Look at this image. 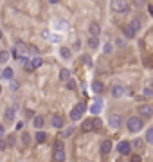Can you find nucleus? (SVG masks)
Here are the masks:
<instances>
[{
	"label": "nucleus",
	"instance_id": "f257e3e1",
	"mask_svg": "<svg viewBox=\"0 0 153 162\" xmlns=\"http://www.w3.org/2000/svg\"><path fill=\"white\" fill-rule=\"evenodd\" d=\"M126 126H128V130H130L131 133L140 132V130H142V126H144L142 117H139V115H131V117L126 121Z\"/></svg>",
	"mask_w": 153,
	"mask_h": 162
},
{
	"label": "nucleus",
	"instance_id": "f03ea898",
	"mask_svg": "<svg viewBox=\"0 0 153 162\" xmlns=\"http://www.w3.org/2000/svg\"><path fill=\"white\" fill-rule=\"evenodd\" d=\"M110 6H112V9L115 13H126V11H130V6H128L126 0H112Z\"/></svg>",
	"mask_w": 153,
	"mask_h": 162
},
{
	"label": "nucleus",
	"instance_id": "7ed1b4c3",
	"mask_svg": "<svg viewBox=\"0 0 153 162\" xmlns=\"http://www.w3.org/2000/svg\"><path fill=\"white\" fill-rule=\"evenodd\" d=\"M85 110H87L85 103H78L76 106H74V110L70 112V119H72V121H79V119H81V115L85 114Z\"/></svg>",
	"mask_w": 153,
	"mask_h": 162
},
{
	"label": "nucleus",
	"instance_id": "20e7f679",
	"mask_svg": "<svg viewBox=\"0 0 153 162\" xmlns=\"http://www.w3.org/2000/svg\"><path fill=\"white\" fill-rule=\"evenodd\" d=\"M117 151L121 155H130L131 153V144L128 140H121V142L117 144Z\"/></svg>",
	"mask_w": 153,
	"mask_h": 162
},
{
	"label": "nucleus",
	"instance_id": "39448f33",
	"mask_svg": "<svg viewBox=\"0 0 153 162\" xmlns=\"http://www.w3.org/2000/svg\"><path fill=\"white\" fill-rule=\"evenodd\" d=\"M139 114H140L142 119H150L153 115V110L150 104H142V106H139Z\"/></svg>",
	"mask_w": 153,
	"mask_h": 162
},
{
	"label": "nucleus",
	"instance_id": "423d86ee",
	"mask_svg": "<svg viewBox=\"0 0 153 162\" xmlns=\"http://www.w3.org/2000/svg\"><path fill=\"white\" fill-rule=\"evenodd\" d=\"M124 92H126V90H124V87H121V85H114L110 94H112V97L119 99V97H123V96H124Z\"/></svg>",
	"mask_w": 153,
	"mask_h": 162
},
{
	"label": "nucleus",
	"instance_id": "0eeeda50",
	"mask_svg": "<svg viewBox=\"0 0 153 162\" xmlns=\"http://www.w3.org/2000/svg\"><path fill=\"white\" fill-rule=\"evenodd\" d=\"M65 149L63 148H54V155H52V159L54 160H58V162H61V160H65Z\"/></svg>",
	"mask_w": 153,
	"mask_h": 162
},
{
	"label": "nucleus",
	"instance_id": "6e6552de",
	"mask_svg": "<svg viewBox=\"0 0 153 162\" xmlns=\"http://www.w3.org/2000/svg\"><path fill=\"white\" fill-rule=\"evenodd\" d=\"M99 151H101V155H108L112 151V140H103Z\"/></svg>",
	"mask_w": 153,
	"mask_h": 162
},
{
	"label": "nucleus",
	"instance_id": "1a4fd4ad",
	"mask_svg": "<svg viewBox=\"0 0 153 162\" xmlns=\"http://www.w3.org/2000/svg\"><path fill=\"white\" fill-rule=\"evenodd\" d=\"M123 34H124V38L133 40V38H135V34H137V31H133L130 25H124V27H123Z\"/></svg>",
	"mask_w": 153,
	"mask_h": 162
},
{
	"label": "nucleus",
	"instance_id": "9d476101",
	"mask_svg": "<svg viewBox=\"0 0 153 162\" xmlns=\"http://www.w3.org/2000/svg\"><path fill=\"white\" fill-rule=\"evenodd\" d=\"M108 124L112 126V128H119V126H121V117L115 115V114H112L108 117Z\"/></svg>",
	"mask_w": 153,
	"mask_h": 162
},
{
	"label": "nucleus",
	"instance_id": "9b49d317",
	"mask_svg": "<svg viewBox=\"0 0 153 162\" xmlns=\"http://www.w3.org/2000/svg\"><path fill=\"white\" fill-rule=\"evenodd\" d=\"M88 31H90V34L92 36H99V33H101V25L97 22H92L90 23V27H88Z\"/></svg>",
	"mask_w": 153,
	"mask_h": 162
},
{
	"label": "nucleus",
	"instance_id": "f8f14e48",
	"mask_svg": "<svg viewBox=\"0 0 153 162\" xmlns=\"http://www.w3.org/2000/svg\"><path fill=\"white\" fill-rule=\"evenodd\" d=\"M33 126H34L36 130H42V128H43V117H42V115L33 117Z\"/></svg>",
	"mask_w": 153,
	"mask_h": 162
},
{
	"label": "nucleus",
	"instance_id": "ddd939ff",
	"mask_svg": "<svg viewBox=\"0 0 153 162\" xmlns=\"http://www.w3.org/2000/svg\"><path fill=\"white\" fill-rule=\"evenodd\" d=\"M0 74H2V78H4V79H13V76H15V72H13V68H11V67H6Z\"/></svg>",
	"mask_w": 153,
	"mask_h": 162
},
{
	"label": "nucleus",
	"instance_id": "4468645a",
	"mask_svg": "<svg viewBox=\"0 0 153 162\" xmlns=\"http://www.w3.org/2000/svg\"><path fill=\"white\" fill-rule=\"evenodd\" d=\"M63 124H65V123H63V117H61V115H52V126H54V128H61Z\"/></svg>",
	"mask_w": 153,
	"mask_h": 162
},
{
	"label": "nucleus",
	"instance_id": "2eb2a0df",
	"mask_svg": "<svg viewBox=\"0 0 153 162\" xmlns=\"http://www.w3.org/2000/svg\"><path fill=\"white\" fill-rule=\"evenodd\" d=\"M18 59H20V63L25 67V70H27V72H31V70H33V67H31V61L25 58V56H22V54H20V56H18Z\"/></svg>",
	"mask_w": 153,
	"mask_h": 162
},
{
	"label": "nucleus",
	"instance_id": "dca6fc26",
	"mask_svg": "<svg viewBox=\"0 0 153 162\" xmlns=\"http://www.w3.org/2000/svg\"><path fill=\"white\" fill-rule=\"evenodd\" d=\"M59 56L63 59H70L72 58V52H70V49H67V47H61L59 49Z\"/></svg>",
	"mask_w": 153,
	"mask_h": 162
},
{
	"label": "nucleus",
	"instance_id": "f3484780",
	"mask_svg": "<svg viewBox=\"0 0 153 162\" xmlns=\"http://www.w3.org/2000/svg\"><path fill=\"white\" fill-rule=\"evenodd\" d=\"M88 47H90V49H97V47H99V40H97V36L88 38Z\"/></svg>",
	"mask_w": 153,
	"mask_h": 162
},
{
	"label": "nucleus",
	"instance_id": "a211bd4d",
	"mask_svg": "<svg viewBox=\"0 0 153 162\" xmlns=\"http://www.w3.org/2000/svg\"><path fill=\"white\" fill-rule=\"evenodd\" d=\"M42 65H43V59L40 58V56H36V58L31 61V67H33V70H34V68H38V67H42Z\"/></svg>",
	"mask_w": 153,
	"mask_h": 162
},
{
	"label": "nucleus",
	"instance_id": "6ab92c4d",
	"mask_svg": "<svg viewBox=\"0 0 153 162\" xmlns=\"http://www.w3.org/2000/svg\"><path fill=\"white\" fill-rule=\"evenodd\" d=\"M92 90H94L95 94H101L103 92V83L101 81H94V83H92Z\"/></svg>",
	"mask_w": 153,
	"mask_h": 162
},
{
	"label": "nucleus",
	"instance_id": "aec40b11",
	"mask_svg": "<svg viewBox=\"0 0 153 162\" xmlns=\"http://www.w3.org/2000/svg\"><path fill=\"white\" fill-rule=\"evenodd\" d=\"M90 112H92L94 115H97V114L101 112V101H95V103L90 106Z\"/></svg>",
	"mask_w": 153,
	"mask_h": 162
},
{
	"label": "nucleus",
	"instance_id": "412c9836",
	"mask_svg": "<svg viewBox=\"0 0 153 162\" xmlns=\"http://www.w3.org/2000/svg\"><path fill=\"white\" fill-rule=\"evenodd\" d=\"M45 139H47V133H45V132H38V133H36V137H34V140H36L38 144L45 142Z\"/></svg>",
	"mask_w": 153,
	"mask_h": 162
},
{
	"label": "nucleus",
	"instance_id": "4be33fe9",
	"mask_svg": "<svg viewBox=\"0 0 153 162\" xmlns=\"http://www.w3.org/2000/svg\"><path fill=\"white\" fill-rule=\"evenodd\" d=\"M81 130H83V132H90V130H94V128H92V119H87V121L83 123V126H81Z\"/></svg>",
	"mask_w": 153,
	"mask_h": 162
},
{
	"label": "nucleus",
	"instance_id": "5701e85b",
	"mask_svg": "<svg viewBox=\"0 0 153 162\" xmlns=\"http://www.w3.org/2000/svg\"><path fill=\"white\" fill-rule=\"evenodd\" d=\"M69 78H70V72H69L67 68H61V70H59V79H61V81H67Z\"/></svg>",
	"mask_w": 153,
	"mask_h": 162
},
{
	"label": "nucleus",
	"instance_id": "b1692460",
	"mask_svg": "<svg viewBox=\"0 0 153 162\" xmlns=\"http://www.w3.org/2000/svg\"><path fill=\"white\" fill-rule=\"evenodd\" d=\"M130 27L133 31H139V29H140V22H139V18H133V20H131V22H130Z\"/></svg>",
	"mask_w": 153,
	"mask_h": 162
},
{
	"label": "nucleus",
	"instance_id": "393cba45",
	"mask_svg": "<svg viewBox=\"0 0 153 162\" xmlns=\"http://www.w3.org/2000/svg\"><path fill=\"white\" fill-rule=\"evenodd\" d=\"M144 140H146V142H150V144L153 142V128H148V132H146Z\"/></svg>",
	"mask_w": 153,
	"mask_h": 162
},
{
	"label": "nucleus",
	"instance_id": "a878e982",
	"mask_svg": "<svg viewBox=\"0 0 153 162\" xmlns=\"http://www.w3.org/2000/svg\"><path fill=\"white\" fill-rule=\"evenodd\" d=\"M101 124H103V121L99 117L92 119V128H94V130H99V128H101Z\"/></svg>",
	"mask_w": 153,
	"mask_h": 162
},
{
	"label": "nucleus",
	"instance_id": "bb28decb",
	"mask_svg": "<svg viewBox=\"0 0 153 162\" xmlns=\"http://www.w3.org/2000/svg\"><path fill=\"white\" fill-rule=\"evenodd\" d=\"M6 119H8V121H13V119H15V108H8V110H6Z\"/></svg>",
	"mask_w": 153,
	"mask_h": 162
},
{
	"label": "nucleus",
	"instance_id": "cd10ccee",
	"mask_svg": "<svg viewBox=\"0 0 153 162\" xmlns=\"http://www.w3.org/2000/svg\"><path fill=\"white\" fill-rule=\"evenodd\" d=\"M9 59V52L8 51H0V63H6Z\"/></svg>",
	"mask_w": 153,
	"mask_h": 162
},
{
	"label": "nucleus",
	"instance_id": "c85d7f7f",
	"mask_svg": "<svg viewBox=\"0 0 153 162\" xmlns=\"http://www.w3.org/2000/svg\"><path fill=\"white\" fill-rule=\"evenodd\" d=\"M27 51H29V54H33V56H38V47L36 45H27Z\"/></svg>",
	"mask_w": 153,
	"mask_h": 162
},
{
	"label": "nucleus",
	"instance_id": "c756f323",
	"mask_svg": "<svg viewBox=\"0 0 153 162\" xmlns=\"http://www.w3.org/2000/svg\"><path fill=\"white\" fill-rule=\"evenodd\" d=\"M133 6L135 8H146V0H133Z\"/></svg>",
	"mask_w": 153,
	"mask_h": 162
},
{
	"label": "nucleus",
	"instance_id": "7c9ffc66",
	"mask_svg": "<svg viewBox=\"0 0 153 162\" xmlns=\"http://www.w3.org/2000/svg\"><path fill=\"white\" fill-rule=\"evenodd\" d=\"M65 83H67V89H69V90H74V89H76V83H74V81L70 79V78H69V79H67Z\"/></svg>",
	"mask_w": 153,
	"mask_h": 162
},
{
	"label": "nucleus",
	"instance_id": "2f4dec72",
	"mask_svg": "<svg viewBox=\"0 0 153 162\" xmlns=\"http://www.w3.org/2000/svg\"><path fill=\"white\" fill-rule=\"evenodd\" d=\"M29 139H31V135L27 132H23V135H22V140H23V144H29Z\"/></svg>",
	"mask_w": 153,
	"mask_h": 162
},
{
	"label": "nucleus",
	"instance_id": "473e14b6",
	"mask_svg": "<svg viewBox=\"0 0 153 162\" xmlns=\"http://www.w3.org/2000/svg\"><path fill=\"white\" fill-rule=\"evenodd\" d=\"M133 146L137 148V149H140V148H142V140H140V139H135V140H133Z\"/></svg>",
	"mask_w": 153,
	"mask_h": 162
},
{
	"label": "nucleus",
	"instance_id": "72a5a7b5",
	"mask_svg": "<svg viewBox=\"0 0 153 162\" xmlns=\"http://www.w3.org/2000/svg\"><path fill=\"white\" fill-rule=\"evenodd\" d=\"M6 144H8V146H13V144H15V137H13V135H9V139L6 140Z\"/></svg>",
	"mask_w": 153,
	"mask_h": 162
},
{
	"label": "nucleus",
	"instance_id": "f704fd0d",
	"mask_svg": "<svg viewBox=\"0 0 153 162\" xmlns=\"http://www.w3.org/2000/svg\"><path fill=\"white\" fill-rule=\"evenodd\" d=\"M112 52V43H106L105 45V54H110Z\"/></svg>",
	"mask_w": 153,
	"mask_h": 162
},
{
	"label": "nucleus",
	"instance_id": "c9c22d12",
	"mask_svg": "<svg viewBox=\"0 0 153 162\" xmlns=\"http://www.w3.org/2000/svg\"><path fill=\"white\" fill-rule=\"evenodd\" d=\"M151 94H153V92H151V89H144V96H146V97H153Z\"/></svg>",
	"mask_w": 153,
	"mask_h": 162
},
{
	"label": "nucleus",
	"instance_id": "e433bc0d",
	"mask_svg": "<svg viewBox=\"0 0 153 162\" xmlns=\"http://www.w3.org/2000/svg\"><path fill=\"white\" fill-rule=\"evenodd\" d=\"M72 128H69V130H65V132H63V137H69V135H72Z\"/></svg>",
	"mask_w": 153,
	"mask_h": 162
},
{
	"label": "nucleus",
	"instance_id": "4c0bfd02",
	"mask_svg": "<svg viewBox=\"0 0 153 162\" xmlns=\"http://www.w3.org/2000/svg\"><path fill=\"white\" fill-rule=\"evenodd\" d=\"M6 146H8V144H6V140H4V139H0V151H2V149H4Z\"/></svg>",
	"mask_w": 153,
	"mask_h": 162
},
{
	"label": "nucleus",
	"instance_id": "58836bf2",
	"mask_svg": "<svg viewBox=\"0 0 153 162\" xmlns=\"http://www.w3.org/2000/svg\"><path fill=\"white\" fill-rule=\"evenodd\" d=\"M131 160H133V162H140V157H139V155H133V157H131Z\"/></svg>",
	"mask_w": 153,
	"mask_h": 162
},
{
	"label": "nucleus",
	"instance_id": "ea45409f",
	"mask_svg": "<svg viewBox=\"0 0 153 162\" xmlns=\"http://www.w3.org/2000/svg\"><path fill=\"white\" fill-rule=\"evenodd\" d=\"M4 133H6V130H4V124H0V137H4Z\"/></svg>",
	"mask_w": 153,
	"mask_h": 162
},
{
	"label": "nucleus",
	"instance_id": "a19ab883",
	"mask_svg": "<svg viewBox=\"0 0 153 162\" xmlns=\"http://www.w3.org/2000/svg\"><path fill=\"white\" fill-rule=\"evenodd\" d=\"M22 128H23V121H20V123L16 124V130H22Z\"/></svg>",
	"mask_w": 153,
	"mask_h": 162
},
{
	"label": "nucleus",
	"instance_id": "79ce46f5",
	"mask_svg": "<svg viewBox=\"0 0 153 162\" xmlns=\"http://www.w3.org/2000/svg\"><path fill=\"white\" fill-rule=\"evenodd\" d=\"M54 148H63V142H61V140H58V142L54 144Z\"/></svg>",
	"mask_w": 153,
	"mask_h": 162
},
{
	"label": "nucleus",
	"instance_id": "37998d69",
	"mask_svg": "<svg viewBox=\"0 0 153 162\" xmlns=\"http://www.w3.org/2000/svg\"><path fill=\"white\" fill-rule=\"evenodd\" d=\"M49 2H51V4H58L59 0H49Z\"/></svg>",
	"mask_w": 153,
	"mask_h": 162
},
{
	"label": "nucleus",
	"instance_id": "c03bdc74",
	"mask_svg": "<svg viewBox=\"0 0 153 162\" xmlns=\"http://www.w3.org/2000/svg\"><path fill=\"white\" fill-rule=\"evenodd\" d=\"M2 36H4V34H2V31H0V40H2Z\"/></svg>",
	"mask_w": 153,
	"mask_h": 162
},
{
	"label": "nucleus",
	"instance_id": "a18cd8bd",
	"mask_svg": "<svg viewBox=\"0 0 153 162\" xmlns=\"http://www.w3.org/2000/svg\"><path fill=\"white\" fill-rule=\"evenodd\" d=\"M0 94H2V87H0Z\"/></svg>",
	"mask_w": 153,
	"mask_h": 162
}]
</instances>
